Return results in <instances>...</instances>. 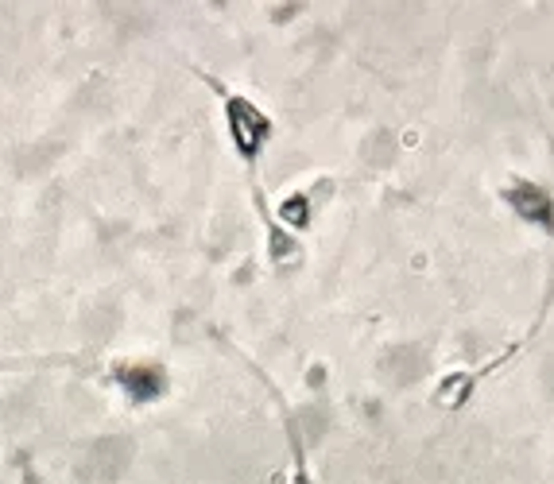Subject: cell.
I'll list each match as a JSON object with an SVG mask.
<instances>
[{"instance_id": "obj_1", "label": "cell", "mask_w": 554, "mask_h": 484, "mask_svg": "<svg viewBox=\"0 0 554 484\" xmlns=\"http://www.w3.org/2000/svg\"><path fill=\"white\" fill-rule=\"evenodd\" d=\"M205 81H210L213 93H217L229 147H233V155L244 163L248 178H256L264 151H268L271 136H276V120H271V113L264 109L252 93H241V89L225 86V81H217V78H205Z\"/></svg>"}, {"instance_id": "obj_2", "label": "cell", "mask_w": 554, "mask_h": 484, "mask_svg": "<svg viewBox=\"0 0 554 484\" xmlns=\"http://www.w3.org/2000/svg\"><path fill=\"white\" fill-rule=\"evenodd\" d=\"M500 202L508 206V213L519 225H527V229H535V233L554 241V190L547 183L527 178V175H511L508 183L500 186Z\"/></svg>"}, {"instance_id": "obj_3", "label": "cell", "mask_w": 554, "mask_h": 484, "mask_svg": "<svg viewBox=\"0 0 554 484\" xmlns=\"http://www.w3.org/2000/svg\"><path fill=\"white\" fill-rule=\"evenodd\" d=\"M535 333V330H531ZM531 333H527V338H531ZM527 338H519L516 345H508L500 352V357H492L489 364H481V368H450V372L442 376V380H438V388H434V403H442V407H450V411H458V407H465L469 399L477 396V388H481V380L485 376H492L496 368H504L508 364L511 357H516L519 349H524V341Z\"/></svg>"}, {"instance_id": "obj_4", "label": "cell", "mask_w": 554, "mask_h": 484, "mask_svg": "<svg viewBox=\"0 0 554 484\" xmlns=\"http://www.w3.org/2000/svg\"><path fill=\"white\" fill-rule=\"evenodd\" d=\"M248 368H252V376H260V384L271 391V399H276V407H279V418H283V438H287V454H291V477H287V484H314V473H310V461H307V442H303L299 418L291 415V407L283 403L279 388L268 380V372H264L260 364H252V360H248Z\"/></svg>"}, {"instance_id": "obj_5", "label": "cell", "mask_w": 554, "mask_h": 484, "mask_svg": "<svg viewBox=\"0 0 554 484\" xmlns=\"http://www.w3.org/2000/svg\"><path fill=\"white\" fill-rule=\"evenodd\" d=\"M117 380H120L124 396H128L132 403H155V399H163L171 388L167 364H159V360H128V364H117Z\"/></svg>"}, {"instance_id": "obj_6", "label": "cell", "mask_w": 554, "mask_h": 484, "mask_svg": "<svg viewBox=\"0 0 554 484\" xmlns=\"http://www.w3.org/2000/svg\"><path fill=\"white\" fill-rule=\"evenodd\" d=\"M318 209H322V198L314 194V183H303V186H295V190H287L283 198L276 202V209H271V217L279 221V225L287 229V233H295V236H303L307 229L314 225V217H318Z\"/></svg>"}, {"instance_id": "obj_7", "label": "cell", "mask_w": 554, "mask_h": 484, "mask_svg": "<svg viewBox=\"0 0 554 484\" xmlns=\"http://www.w3.org/2000/svg\"><path fill=\"white\" fill-rule=\"evenodd\" d=\"M256 209L264 213V229H268V260H271V267H276V272H287L291 264H299L303 241L295 233H287V229L271 217V209H268V202H264L260 186H256Z\"/></svg>"}]
</instances>
